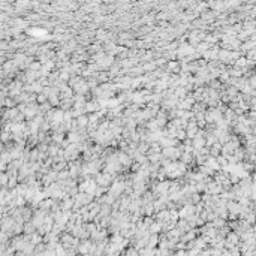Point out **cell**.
I'll use <instances>...</instances> for the list:
<instances>
[{
  "label": "cell",
  "mask_w": 256,
  "mask_h": 256,
  "mask_svg": "<svg viewBox=\"0 0 256 256\" xmlns=\"http://www.w3.org/2000/svg\"><path fill=\"white\" fill-rule=\"evenodd\" d=\"M208 163H210V166H211V168H219V165L216 163V160H214V159H210V162H208Z\"/></svg>",
  "instance_id": "2"
},
{
  "label": "cell",
  "mask_w": 256,
  "mask_h": 256,
  "mask_svg": "<svg viewBox=\"0 0 256 256\" xmlns=\"http://www.w3.org/2000/svg\"><path fill=\"white\" fill-rule=\"evenodd\" d=\"M168 186H169L168 183H162V184H159V187H157V190H159V192H165V190L168 189Z\"/></svg>",
  "instance_id": "1"
}]
</instances>
